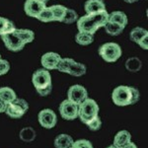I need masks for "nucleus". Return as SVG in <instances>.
Segmentation results:
<instances>
[{"label":"nucleus","instance_id":"nucleus-1","mask_svg":"<svg viewBox=\"0 0 148 148\" xmlns=\"http://www.w3.org/2000/svg\"><path fill=\"white\" fill-rule=\"evenodd\" d=\"M108 12L107 10L98 12L94 14H86L85 16L78 18L77 28L79 32H85L94 35L101 27H104L108 22Z\"/></svg>","mask_w":148,"mask_h":148},{"label":"nucleus","instance_id":"nucleus-2","mask_svg":"<svg viewBox=\"0 0 148 148\" xmlns=\"http://www.w3.org/2000/svg\"><path fill=\"white\" fill-rule=\"evenodd\" d=\"M98 114H99V106L95 100L87 98L85 101L78 105V118L83 123H87Z\"/></svg>","mask_w":148,"mask_h":148},{"label":"nucleus","instance_id":"nucleus-3","mask_svg":"<svg viewBox=\"0 0 148 148\" xmlns=\"http://www.w3.org/2000/svg\"><path fill=\"white\" fill-rule=\"evenodd\" d=\"M123 51L116 42H106L99 47L100 56L107 62H116L121 56Z\"/></svg>","mask_w":148,"mask_h":148},{"label":"nucleus","instance_id":"nucleus-4","mask_svg":"<svg viewBox=\"0 0 148 148\" xmlns=\"http://www.w3.org/2000/svg\"><path fill=\"white\" fill-rule=\"evenodd\" d=\"M29 110V104L26 100L16 98L13 102L7 105L5 113L12 119H20L27 113Z\"/></svg>","mask_w":148,"mask_h":148},{"label":"nucleus","instance_id":"nucleus-5","mask_svg":"<svg viewBox=\"0 0 148 148\" xmlns=\"http://www.w3.org/2000/svg\"><path fill=\"white\" fill-rule=\"evenodd\" d=\"M112 100L114 105L120 107H125L131 105V92L128 86L121 85L114 88L112 93Z\"/></svg>","mask_w":148,"mask_h":148},{"label":"nucleus","instance_id":"nucleus-6","mask_svg":"<svg viewBox=\"0 0 148 148\" xmlns=\"http://www.w3.org/2000/svg\"><path fill=\"white\" fill-rule=\"evenodd\" d=\"M32 83L36 90L45 89L47 87L52 86L51 84V75L49 70L45 68L38 69L35 71L32 76Z\"/></svg>","mask_w":148,"mask_h":148},{"label":"nucleus","instance_id":"nucleus-7","mask_svg":"<svg viewBox=\"0 0 148 148\" xmlns=\"http://www.w3.org/2000/svg\"><path fill=\"white\" fill-rule=\"evenodd\" d=\"M1 40L2 42H4L5 47L9 51H14V52H17L22 51L25 47V42H23L20 38L16 35L15 31L11 33H8V34H4L1 36Z\"/></svg>","mask_w":148,"mask_h":148},{"label":"nucleus","instance_id":"nucleus-8","mask_svg":"<svg viewBox=\"0 0 148 148\" xmlns=\"http://www.w3.org/2000/svg\"><path fill=\"white\" fill-rule=\"evenodd\" d=\"M59 114L63 120H75L78 118V105L70 102L68 99L64 100L59 105Z\"/></svg>","mask_w":148,"mask_h":148},{"label":"nucleus","instance_id":"nucleus-9","mask_svg":"<svg viewBox=\"0 0 148 148\" xmlns=\"http://www.w3.org/2000/svg\"><path fill=\"white\" fill-rule=\"evenodd\" d=\"M38 121L42 127L47 130L53 128L57 123V116L51 109H44L38 114Z\"/></svg>","mask_w":148,"mask_h":148},{"label":"nucleus","instance_id":"nucleus-10","mask_svg":"<svg viewBox=\"0 0 148 148\" xmlns=\"http://www.w3.org/2000/svg\"><path fill=\"white\" fill-rule=\"evenodd\" d=\"M68 100L76 105L81 104L88 98V92L82 85H73L69 88L67 92Z\"/></svg>","mask_w":148,"mask_h":148},{"label":"nucleus","instance_id":"nucleus-11","mask_svg":"<svg viewBox=\"0 0 148 148\" xmlns=\"http://www.w3.org/2000/svg\"><path fill=\"white\" fill-rule=\"evenodd\" d=\"M46 7V3H42L39 0H26L24 4V11L30 17L37 18V16Z\"/></svg>","mask_w":148,"mask_h":148},{"label":"nucleus","instance_id":"nucleus-12","mask_svg":"<svg viewBox=\"0 0 148 148\" xmlns=\"http://www.w3.org/2000/svg\"><path fill=\"white\" fill-rule=\"evenodd\" d=\"M60 58V56L56 52H47L40 58V63L42 67L47 70H53V69H56Z\"/></svg>","mask_w":148,"mask_h":148},{"label":"nucleus","instance_id":"nucleus-13","mask_svg":"<svg viewBox=\"0 0 148 148\" xmlns=\"http://www.w3.org/2000/svg\"><path fill=\"white\" fill-rule=\"evenodd\" d=\"M87 14H94L106 10V5L103 0H87L84 5Z\"/></svg>","mask_w":148,"mask_h":148},{"label":"nucleus","instance_id":"nucleus-14","mask_svg":"<svg viewBox=\"0 0 148 148\" xmlns=\"http://www.w3.org/2000/svg\"><path fill=\"white\" fill-rule=\"evenodd\" d=\"M131 141V134L127 130H121L114 135L113 145L116 148H121L125 146Z\"/></svg>","mask_w":148,"mask_h":148},{"label":"nucleus","instance_id":"nucleus-15","mask_svg":"<svg viewBox=\"0 0 148 148\" xmlns=\"http://www.w3.org/2000/svg\"><path fill=\"white\" fill-rule=\"evenodd\" d=\"M53 143L56 148H69L73 143V138L68 134L61 133L56 137Z\"/></svg>","mask_w":148,"mask_h":148},{"label":"nucleus","instance_id":"nucleus-16","mask_svg":"<svg viewBox=\"0 0 148 148\" xmlns=\"http://www.w3.org/2000/svg\"><path fill=\"white\" fill-rule=\"evenodd\" d=\"M108 21L118 23V24H120V25L123 26V27H125L128 20H127V16H126L123 12L114 11V12H112V13L108 14Z\"/></svg>","mask_w":148,"mask_h":148},{"label":"nucleus","instance_id":"nucleus-17","mask_svg":"<svg viewBox=\"0 0 148 148\" xmlns=\"http://www.w3.org/2000/svg\"><path fill=\"white\" fill-rule=\"evenodd\" d=\"M104 28H105V31L107 32V34H109L111 36H119L123 32V30H125L123 26H121L118 23H114V22H110V21H108V22L105 24Z\"/></svg>","mask_w":148,"mask_h":148},{"label":"nucleus","instance_id":"nucleus-18","mask_svg":"<svg viewBox=\"0 0 148 148\" xmlns=\"http://www.w3.org/2000/svg\"><path fill=\"white\" fill-rule=\"evenodd\" d=\"M17 98L16 93L13 89L9 87H2L0 88V99L5 102L7 105L10 104Z\"/></svg>","mask_w":148,"mask_h":148},{"label":"nucleus","instance_id":"nucleus-19","mask_svg":"<svg viewBox=\"0 0 148 148\" xmlns=\"http://www.w3.org/2000/svg\"><path fill=\"white\" fill-rule=\"evenodd\" d=\"M15 33L25 44H30L35 40L34 32L29 29H15Z\"/></svg>","mask_w":148,"mask_h":148},{"label":"nucleus","instance_id":"nucleus-20","mask_svg":"<svg viewBox=\"0 0 148 148\" xmlns=\"http://www.w3.org/2000/svg\"><path fill=\"white\" fill-rule=\"evenodd\" d=\"M86 71H87V68L83 63L77 62V61L74 60V62L71 64L70 68L68 70V74L72 76H75V77H80V76H83L86 74Z\"/></svg>","mask_w":148,"mask_h":148},{"label":"nucleus","instance_id":"nucleus-21","mask_svg":"<svg viewBox=\"0 0 148 148\" xmlns=\"http://www.w3.org/2000/svg\"><path fill=\"white\" fill-rule=\"evenodd\" d=\"M75 40L80 46H88L94 42V35L85 32H79L75 37Z\"/></svg>","mask_w":148,"mask_h":148},{"label":"nucleus","instance_id":"nucleus-22","mask_svg":"<svg viewBox=\"0 0 148 148\" xmlns=\"http://www.w3.org/2000/svg\"><path fill=\"white\" fill-rule=\"evenodd\" d=\"M15 26L12 21L4 17H0V36L4 34H8L15 31Z\"/></svg>","mask_w":148,"mask_h":148},{"label":"nucleus","instance_id":"nucleus-23","mask_svg":"<svg viewBox=\"0 0 148 148\" xmlns=\"http://www.w3.org/2000/svg\"><path fill=\"white\" fill-rule=\"evenodd\" d=\"M52 12V16H53V21H57V22H61L62 19L65 15L66 7L63 5H52L49 7Z\"/></svg>","mask_w":148,"mask_h":148},{"label":"nucleus","instance_id":"nucleus-24","mask_svg":"<svg viewBox=\"0 0 148 148\" xmlns=\"http://www.w3.org/2000/svg\"><path fill=\"white\" fill-rule=\"evenodd\" d=\"M146 35H148V33L145 29H143L141 27H136V28H133L132 30L130 31V38L132 42H134L137 44V42Z\"/></svg>","mask_w":148,"mask_h":148},{"label":"nucleus","instance_id":"nucleus-25","mask_svg":"<svg viewBox=\"0 0 148 148\" xmlns=\"http://www.w3.org/2000/svg\"><path fill=\"white\" fill-rule=\"evenodd\" d=\"M20 138L24 142H32L36 138V131L32 127H24L20 131Z\"/></svg>","mask_w":148,"mask_h":148},{"label":"nucleus","instance_id":"nucleus-26","mask_svg":"<svg viewBox=\"0 0 148 148\" xmlns=\"http://www.w3.org/2000/svg\"><path fill=\"white\" fill-rule=\"evenodd\" d=\"M125 67L131 72H137L141 68V61L137 57H131V58L126 60Z\"/></svg>","mask_w":148,"mask_h":148},{"label":"nucleus","instance_id":"nucleus-27","mask_svg":"<svg viewBox=\"0 0 148 148\" xmlns=\"http://www.w3.org/2000/svg\"><path fill=\"white\" fill-rule=\"evenodd\" d=\"M74 62V60L72 58H68V57H65V58H60L58 64H57L56 69L60 72L63 73H68V70L70 68L71 64Z\"/></svg>","mask_w":148,"mask_h":148},{"label":"nucleus","instance_id":"nucleus-28","mask_svg":"<svg viewBox=\"0 0 148 148\" xmlns=\"http://www.w3.org/2000/svg\"><path fill=\"white\" fill-rule=\"evenodd\" d=\"M37 19L45 23L53 22V16H52V12L51 10V8H49V7H46V8L37 16Z\"/></svg>","mask_w":148,"mask_h":148},{"label":"nucleus","instance_id":"nucleus-29","mask_svg":"<svg viewBox=\"0 0 148 148\" xmlns=\"http://www.w3.org/2000/svg\"><path fill=\"white\" fill-rule=\"evenodd\" d=\"M77 20H78V14L74 10H72V9L66 8L65 15H64L61 22L64 24H72L74 22H77Z\"/></svg>","mask_w":148,"mask_h":148},{"label":"nucleus","instance_id":"nucleus-30","mask_svg":"<svg viewBox=\"0 0 148 148\" xmlns=\"http://www.w3.org/2000/svg\"><path fill=\"white\" fill-rule=\"evenodd\" d=\"M85 125L88 126V128H89L90 130L97 131V130H99L100 128H101L102 121H101V119H100V116H95L94 119H92L91 121H88L87 123H85Z\"/></svg>","mask_w":148,"mask_h":148},{"label":"nucleus","instance_id":"nucleus-31","mask_svg":"<svg viewBox=\"0 0 148 148\" xmlns=\"http://www.w3.org/2000/svg\"><path fill=\"white\" fill-rule=\"evenodd\" d=\"M72 146L74 148H93L92 143L87 139H79L73 141Z\"/></svg>","mask_w":148,"mask_h":148},{"label":"nucleus","instance_id":"nucleus-32","mask_svg":"<svg viewBox=\"0 0 148 148\" xmlns=\"http://www.w3.org/2000/svg\"><path fill=\"white\" fill-rule=\"evenodd\" d=\"M10 70V63L6 59L0 58V76L5 75L6 73H8V71Z\"/></svg>","mask_w":148,"mask_h":148},{"label":"nucleus","instance_id":"nucleus-33","mask_svg":"<svg viewBox=\"0 0 148 148\" xmlns=\"http://www.w3.org/2000/svg\"><path fill=\"white\" fill-rule=\"evenodd\" d=\"M130 92H131V105L135 104V103L138 102V100H139V91H138V89L134 87H130Z\"/></svg>","mask_w":148,"mask_h":148},{"label":"nucleus","instance_id":"nucleus-34","mask_svg":"<svg viewBox=\"0 0 148 148\" xmlns=\"http://www.w3.org/2000/svg\"><path fill=\"white\" fill-rule=\"evenodd\" d=\"M51 90H52V86H49V87H47L45 89H40V90H36L38 92V94L42 97H46V96H49V94L51 93Z\"/></svg>","mask_w":148,"mask_h":148},{"label":"nucleus","instance_id":"nucleus-35","mask_svg":"<svg viewBox=\"0 0 148 148\" xmlns=\"http://www.w3.org/2000/svg\"><path fill=\"white\" fill-rule=\"evenodd\" d=\"M137 44L139 45L141 49H148V35L144 36V37H143L142 39L137 42Z\"/></svg>","mask_w":148,"mask_h":148},{"label":"nucleus","instance_id":"nucleus-36","mask_svg":"<svg viewBox=\"0 0 148 148\" xmlns=\"http://www.w3.org/2000/svg\"><path fill=\"white\" fill-rule=\"evenodd\" d=\"M7 104L5 102H3L1 99H0V114L1 113H5V110H6Z\"/></svg>","mask_w":148,"mask_h":148},{"label":"nucleus","instance_id":"nucleus-37","mask_svg":"<svg viewBox=\"0 0 148 148\" xmlns=\"http://www.w3.org/2000/svg\"><path fill=\"white\" fill-rule=\"evenodd\" d=\"M121 148H137L136 146V144L135 143H133V142H130L128 144H126L125 146H123V147H121Z\"/></svg>","mask_w":148,"mask_h":148},{"label":"nucleus","instance_id":"nucleus-38","mask_svg":"<svg viewBox=\"0 0 148 148\" xmlns=\"http://www.w3.org/2000/svg\"><path fill=\"white\" fill-rule=\"evenodd\" d=\"M126 3H134V2L138 1V0H125Z\"/></svg>","mask_w":148,"mask_h":148},{"label":"nucleus","instance_id":"nucleus-39","mask_svg":"<svg viewBox=\"0 0 148 148\" xmlns=\"http://www.w3.org/2000/svg\"><path fill=\"white\" fill-rule=\"evenodd\" d=\"M39 1H40V2H42V3H47L49 0H39Z\"/></svg>","mask_w":148,"mask_h":148},{"label":"nucleus","instance_id":"nucleus-40","mask_svg":"<svg viewBox=\"0 0 148 148\" xmlns=\"http://www.w3.org/2000/svg\"><path fill=\"white\" fill-rule=\"evenodd\" d=\"M107 148H116V146H114V145H110V146H108Z\"/></svg>","mask_w":148,"mask_h":148},{"label":"nucleus","instance_id":"nucleus-41","mask_svg":"<svg viewBox=\"0 0 148 148\" xmlns=\"http://www.w3.org/2000/svg\"><path fill=\"white\" fill-rule=\"evenodd\" d=\"M69 148H74V147L72 146V145H71V146H70V147H69Z\"/></svg>","mask_w":148,"mask_h":148},{"label":"nucleus","instance_id":"nucleus-42","mask_svg":"<svg viewBox=\"0 0 148 148\" xmlns=\"http://www.w3.org/2000/svg\"><path fill=\"white\" fill-rule=\"evenodd\" d=\"M0 58H1V56H0Z\"/></svg>","mask_w":148,"mask_h":148}]
</instances>
